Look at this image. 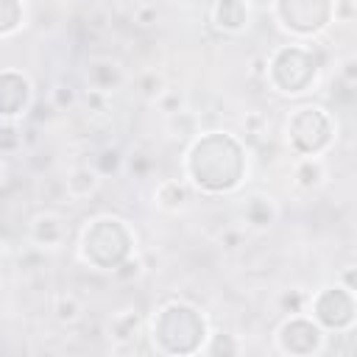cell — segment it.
I'll return each mask as SVG.
<instances>
[{"mask_svg": "<svg viewBox=\"0 0 357 357\" xmlns=\"http://www.w3.org/2000/svg\"><path fill=\"white\" fill-rule=\"evenodd\" d=\"M50 312H53V318H56L59 324H75V321L81 318L84 307H81L78 296H73V293H59V296L53 298Z\"/></svg>", "mask_w": 357, "mask_h": 357, "instance_id": "19", "label": "cell"}, {"mask_svg": "<svg viewBox=\"0 0 357 357\" xmlns=\"http://www.w3.org/2000/svg\"><path fill=\"white\" fill-rule=\"evenodd\" d=\"M326 181V165L321 156H298L293 165V184L298 190H318Z\"/></svg>", "mask_w": 357, "mask_h": 357, "instance_id": "17", "label": "cell"}, {"mask_svg": "<svg viewBox=\"0 0 357 357\" xmlns=\"http://www.w3.org/2000/svg\"><path fill=\"white\" fill-rule=\"evenodd\" d=\"M137 22L139 25H151V22H156V8H151V6H142V8H137Z\"/></svg>", "mask_w": 357, "mask_h": 357, "instance_id": "30", "label": "cell"}, {"mask_svg": "<svg viewBox=\"0 0 357 357\" xmlns=\"http://www.w3.org/2000/svg\"><path fill=\"white\" fill-rule=\"evenodd\" d=\"M142 271H145V268H142V259L131 254V257H128V259H123L112 273H114V279H120V282H131V279H139V276H142Z\"/></svg>", "mask_w": 357, "mask_h": 357, "instance_id": "23", "label": "cell"}, {"mask_svg": "<svg viewBox=\"0 0 357 357\" xmlns=\"http://www.w3.org/2000/svg\"><path fill=\"white\" fill-rule=\"evenodd\" d=\"M53 100H56V106H70L75 100V95H73L70 86H56L53 89Z\"/></svg>", "mask_w": 357, "mask_h": 357, "instance_id": "28", "label": "cell"}, {"mask_svg": "<svg viewBox=\"0 0 357 357\" xmlns=\"http://www.w3.org/2000/svg\"><path fill=\"white\" fill-rule=\"evenodd\" d=\"M335 0H273V20L296 39L318 36L332 22Z\"/></svg>", "mask_w": 357, "mask_h": 357, "instance_id": "7", "label": "cell"}, {"mask_svg": "<svg viewBox=\"0 0 357 357\" xmlns=\"http://www.w3.org/2000/svg\"><path fill=\"white\" fill-rule=\"evenodd\" d=\"M120 165H123V153L117 151V148H103L98 156H95V170L100 173V178L103 176H109V173H117L120 170Z\"/></svg>", "mask_w": 357, "mask_h": 357, "instance_id": "22", "label": "cell"}, {"mask_svg": "<svg viewBox=\"0 0 357 357\" xmlns=\"http://www.w3.org/2000/svg\"><path fill=\"white\" fill-rule=\"evenodd\" d=\"M326 343V332L307 315V312H293L287 315L279 329H276V349L282 354H296V357H312L321 354Z\"/></svg>", "mask_w": 357, "mask_h": 357, "instance_id": "8", "label": "cell"}, {"mask_svg": "<svg viewBox=\"0 0 357 357\" xmlns=\"http://www.w3.org/2000/svg\"><path fill=\"white\" fill-rule=\"evenodd\" d=\"M25 25V6L22 0H0V39L14 36Z\"/></svg>", "mask_w": 357, "mask_h": 357, "instance_id": "18", "label": "cell"}, {"mask_svg": "<svg viewBox=\"0 0 357 357\" xmlns=\"http://www.w3.org/2000/svg\"><path fill=\"white\" fill-rule=\"evenodd\" d=\"M33 103L31 81L20 70H0V120L17 123Z\"/></svg>", "mask_w": 357, "mask_h": 357, "instance_id": "9", "label": "cell"}, {"mask_svg": "<svg viewBox=\"0 0 357 357\" xmlns=\"http://www.w3.org/2000/svg\"><path fill=\"white\" fill-rule=\"evenodd\" d=\"M148 337L162 354H195L209 337V324L195 304L173 298L153 310L148 321Z\"/></svg>", "mask_w": 357, "mask_h": 357, "instance_id": "2", "label": "cell"}, {"mask_svg": "<svg viewBox=\"0 0 357 357\" xmlns=\"http://www.w3.org/2000/svg\"><path fill=\"white\" fill-rule=\"evenodd\" d=\"M84 75H86V86L95 89V92H103V95H112V92L126 81L120 61H117V59H109V56L92 59V61L86 64V73H84Z\"/></svg>", "mask_w": 357, "mask_h": 357, "instance_id": "13", "label": "cell"}, {"mask_svg": "<svg viewBox=\"0 0 357 357\" xmlns=\"http://www.w3.org/2000/svg\"><path fill=\"white\" fill-rule=\"evenodd\" d=\"M259 123H265V117H262V114H251V117L245 120V134H251V137H262L265 131H262Z\"/></svg>", "mask_w": 357, "mask_h": 357, "instance_id": "29", "label": "cell"}, {"mask_svg": "<svg viewBox=\"0 0 357 357\" xmlns=\"http://www.w3.org/2000/svg\"><path fill=\"white\" fill-rule=\"evenodd\" d=\"M332 20L349 25V22L354 20V0H335V6H332Z\"/></svg>", "mask_w": 357, "mask_h": 357, "instance_id": "27", "label": "cell"}, {"mask_svg": "<svg viewBox=\"0 0 357 357\" xmlns=\"http://www.w3.org/2000/svg\"><path fill=\"white\" fill-rule=\"evenodd\" d=\"M284 137L296 156H321L335 142V120L324 106L307 103L290 112Z\"/></svg>", "mask_w": 357, "mask_h": 357, "instance_id": "5", "label": "cell"}, {"mask_svg": "<svg viewBox=\"0 0 357 357\" xmlns=\"http://www.w3.org/2000/svg\"><path fill=\"white\" fill-rule=\"evenodd\" d=\"M318 73H321V61L315 50L301 42L282 45L265 59V81L276 95L284 98L307 95L318 84Z\"/></svg>", "mask_w": 357, "mask_h": 357, "instance_id": "4", "label": "cell"}, {"mask_svg": "<svg viewBox=\"0 0 357 357\" xmlns=\"http://www.w3.org/2000/svg\"><path fill=\"white\" fill-rule=\"evenodd\" d=\"M184 173L192 190L223 195L243 184L248 173V153L240 137L229 131H206L192 139L184 156Z\"/></svg>", "mask_w": 357, "mask_h": 357, "instance_id": "1", "label": "cell"}, {"mask_svg": "<svg viewBox=\"0 0 357 357\" xmlns=\"http://www.w3.org/2000/svg\"><path fill=\"white\" fill-rule=\"evenodd\" d=\"M340 284L349 287V290H357V284H354V268H346V271L340 273Z\"/></svg>", "mask_w": 357, "mask_h": 357, "instance_id": "31", "label": "cell"}, {"mask_svg": "<svg viewBox=\"0 0 357 357\" xmlns=\"http://www.w3.org/2000/svg\"><path fill=\"white\" fill-rule=\"evenodd\" d=\"M142 329H145V321L134 307L117 310L106 321V337L114 351H128L131 346H137V340L142 337Z\"/></svg>", "mask_w": 357, "mask_h": 357, "instance_id": "10", "label": "cell"}, {"mask_svg": "<svg viewBox=\"0 0 357 357\" xmlns=\"http://www.w3.org/2000/svg\"><path fill=\"white\" fill-rule=\"evenodd\" d=\"M98 187H100V173H98L92 165H78V167H73V170L67 173V178H64V190H67V195L75 198V201L95 195Z\"/></svg>", "mask_w": 357, "mask_h": 357, "instance_id": "16", "label": "cell"}, {"mask_svg": "<svg viewBox=\"0 0 357 357\" xmlns=\"http://www.w3.org/2000/svg\"><path fill=\"white\" fill-rule=\"evenodd\" d=\"M276 218H279V209L273 198L265 192H251L240 201V220L254 231H268L276 223Z\"/></svg>", "mask_w": 357, "mask_h": 357, "instance_id": "12", "label": "cell"}, {"mask_svg": "<svg viewBox=\"0 0 357 357\" xmlns=\"http://www.w3.org/2000/svg\"><path fill=\"white\" fill-rule=\"evenodd\" d=\"M0 176H3V162H0Z\"/></svg>", "mask_w": 357, "mask_h": 357, "instance_id": "33", "label": "cell"}, {"mask_svg": "<svg viewBox=\"0 0 357 357\" xmlns=\"http://www.w3.org/2000/svg\"><path fill=\"white\" fill-rule=\"evenodd\" d=\"M192 201V184L187 178H165L153 190V204L165 212H181Z\"/></svg>", "mask_w": 357, "mask_h": 357, "instance_id": "15", "label": "cell"}, {"mask_svg": "<svg viewBox=\"0 0 357 357\" xmlns=\"http://www.w3.org/2000/svg\"><path fill=\"white\" fill-rule=\"evenodd\" d=\"M165 89H167V86H165V78H162L156 70H148V73H142V75L137 78V95L145 98L148 103H156V98H159Z\"/></svg>", "mask_w": 357, "mask_h": 357, "instance_id": "20", "label": "cell"}, {"mask_svg": "<svg viewBox=\"0 0 357 357\" xmlns=\"http://www.w3.org/2000/svg\"><path fill=\"white\" fill-rule=\"evenodd\" d=\"M3 254H6V248H3V240H0V259H3Z\"/></svg>", "mask_w": 357, "mask_h": 357, "instance_id": "32", "label": "cell"}, {"mask_svg": "<svg viewBox=\"0 0 357 357\" xmlns=\"http://www.w3.org/2000/svg\"><path fill=\"white\" fill-rule=\"evenodd\" d=\"M201 351L204 354H237L240 351V343L229 332H215V335L209 332V337H206V343H204Z\"/></svg>", "mask_w": 357, "mask_h": 357, "instance_id": "21", "label": "cell"}, {"mask_svg": "<svg viewBox=\"0 0 357 357\" xmlns=\"http://www.w3.org/2000/svg\"><path fill=\"white\" fill-rule=\"evenodd\" d=\"M324 332H349L357 321V301L354 290L343 287L340 282L326 284L307 296V310H304Z\"/></svg>", "mask_w": 357, "mask_h": 357, "instance_id": "6", "label": "cell"}, {"mask_svg": "<svg viewBox=\"0 0 357 357\" xmlns=\"http://www.w3.org/2000/svg\"><path fill=\"white\" fill-rule=\"evenodd\" d=\"M28 237L36 248H47V251H56L64 245L67 240V223L61 215L56 212H39L31 226H28Z\"/></svg>", "mask_w": 357, "mask_h": 357, "instance_id": "11", "label": "cell"}, {"mask_svg": "<svg viewBox=\"0 0 357 357\" xmlns=\"http://www.w3.org/2000/svg\"><path fill=\"white\" fill-rule=\"evenodd\" d=\"M279 304H282V312H284V315L304 312V310H307V296H301L298 290H293V293H284Z\"/></svg>", "mask_w": 357, "mask_h": 357, "instance_id": "26", "label": "cell"}, {"mask_svg": "<svg viewBox=\"0 0 357 357\" xmlns=\"http://www.w3.org/2000/svg\"><path fill=\"white\" fill-rule=\"evenodd\" d=\"M156 106H159V112H165V114L170 117V114H176V112L184 109V98H181L176 89H165V92L156 98Z\"/></svg>", "mask_w": 357, "mask_h": 357, "instance_id": "24", "label": "cell"}, {"mask_svg": "<svg viewBox=\"0 0 357 357\" xmlns=\"http://www.w3.org/2000/svg\"><path fill=\"white\" fill-rule=\"evenodd\" d=\"M209 20L223 33H240L248 25V6L245 0H212Z\"/></svg>", "mask_w": 357, "mask_h": 357, "instance_id": "14", "label": "cell"}, {"mask_svg": "<svg viewBox=\"0 0 357 357\" xmlns=\"http://www.w3.org/2000/svg\"><path fill=\"white\" fill-rule=\"evenodd\" d=\"M137 237L123 218L98 215L86 220L78 240V257L95 271H114L123 259L134 254Z\"/></svg>", "mask_w": 357, "mask_h": 357, "instance_id": "3", "label": "cell"}, {"mask_svg": "<svg viewBox=\"0 0 357 357\" xmlns=\"http://www.w3.org/2000/svg\"><path fill=\"white\" fill-rule=\"evenodd\" d=\"M20 139H22V134L17 131V126L0 120V151H14L20 145Z\"/></svg>", "mask_w": 357, "mask_h": 357, "instance_id": "25", "label": "cell"}]
</instances>
